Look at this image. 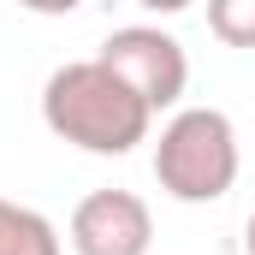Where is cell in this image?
Returning <instances> with one entry per match:
<instances>
[{
	"label": "cell",
	"instance_id": "9c48e42d",
	"mask_svg": "<svg viewBox=\"0 0 255 255\" xmlns=\"http://www.w3.org/2000/svg\"><path fill=\"white\" fill-rule=\"evenodd\" d=\"M244 255H255V208H250V226H244Z\"/></svg>",
	"mask_w": 255,
	"mask_h": 255
},
{
	"label": "cell",
	"instance_id": "7a4b0ae2",
	"mask_svg": "<svg viewBox=\"0 0 255 255\" xmlns=\"http://www.w3.org/2000/svg\"><path fill=\"white\" fill-rule=\"evenodd\" d=\"M244 148H238V125L220 107H178L160 142H154V184L184 202V208H208L238 184Z\"/></svg>",
	"mask_w": 255,
	"mask_h": 255
},
{
	"label": "cell",
	"instance_id": "277c9868",
	"mask_svg": "<svg viewBox=\"0 0 255 255\" xmlns=\"http://www.w3.org/2000/svg\"><path fill=\"white\" fill-rule=\"evenodd\" d=\"M65 244H71V255H148L154 214L136 190H89L71 208Z\"/></svg>",
	"mask_w": 255,
	"mask_h": 255
},
{
	"label": "cell",
	"instance_id": "6da1fadb",
	"mask_svg": "<svg viewBox=\"0 0 255 255\" xmlns=\"http://www.w3.org/2000/svg\"><path fill=\"white\" fill-rule=\"evenodd\" d=\"M42 125L60 142L83 148V154H113L119 160L136 142H148L154 107L101 54H89V60H65L48 71V83H42Z\"/></svg>",
	"mask_w": 255,
	"mask_h": 255
},
{
	"label": "cell",
	"instance_id": "ba28073f",
	"mask_svg": "<svg viewBox=\"0 0 255 255\" xmlns=\"http://www.w3.org/2000/svg\"><path fill=\"white\" fill-rule=\"evenodd\" d=\"M142 12H154V18H178V12H190L196 0H136Z\"/></svg>",
	"mask_w": 255,
	"mask_h": 255
},
{
	"label": "cell",
	"instance_id": "52a82bcc",
	"mask_svg": "<svg viewBox=\"0 0 255 255\" xmlns=\"http://www.w3.org/2000/svg\"><path fill=\"white\" fill-rule=\"evenodd\" d=\"M12 6H24V12H36V18H65V12H77L83 0H12Z\"/></svg>",
	"mask_w": 255,
	"mask_h": 255
},
{
	"label": "cell",
	"instance_id": "5b68a950",
	"mask_svg": "<svg viewBox=\"0 0 255 255\" xmlns=\"http://www.w3.org/2000/svg\"><path fill=\"white\" fill-rule=\"evenodd\" d=\"M0 255H65V238L48 214L0 196Z\"/></svg>",
	"mask_w": 255,
	"mask_h": 255
},
{
	"label": "cell",
	"instance_id": "8992f818",
	"mask_svg": "<svg viewBox=\"0 0 255 255\" xmlns=\"http://www.w3.org/2000/svg\"><path fill=\"white\" fill-rule=\"evenodd\" d=\"M208 30L226 48H255V0H208Z\"/></svg>",
	"mask_w": 255,
	"mask_h": 255
},
{
	"label": "cell",
	"instance_id": "3957f363",
	"mask_svg": "<svg viewBox=\"0 0 255 255\" xmlns=\"http://www.w3.org/2000/svg\"><path fill=\"white\" fill-rule=\"evenodd\" d=\"M101 60L113 65L154 113L178 107L184 89H190V54H184V42H178L172 30H160V24H125V30H113V36L101 42Z\"/></svg>",
	"mask_w": 255,
	"mask_h": 255
}]
</instances>
